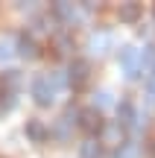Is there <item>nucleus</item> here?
Listing matches in <instances>:
<instances>
[{
	"instance_id": "nucleus-1",
	"label": "nucleus",
	"mask_w": 155,
	"mask_h": 158,
	"mask_svg": "<svg viewBox=\"0 0 155 158\" xmlns=\"http://www.w3.org/2000/svg\"><path fill=\"white\" fill-rule=\"evenodd\" d=\"M32 97H35L38 106H50V102L56 100V88L47 82V76H35L32 79Z\"/></svg>"
},
{
	"instance_id": "nucleus-2",
	"label": "nucleus",
	"mask_w": 155,
	"mask_h": 158,
	"mask_svg": "<svg viewBox=\"0 0 155 158\" xmlns=\"http://www.w3.org/2000/svg\"><path fill=\"white\" fill-rule=\"evenodd\" d=\"M88 73H91V64H88L85 59H76V62L70 64V70H67V82L73 85V88H82V85L88 82Z\"/></svg>"
},
{
	"instance_id": "nucleus-3",
	"label": "nucleus",
	"mask_w": 155,
	"mask_h": 158,
	"mask_svg": "<svg viewBox=\"0 0 155 158\" xmlns=\"http://www.w3.org/2000/svg\"><path fill=\"white\" fill-rule=\"evenodd\" d=\"M79 126L85 132H103V117H100L97 108H85V111H79Z\"/></svg>"
},
{
	"instance_id": "nucleus-4",
	"label": "nucleus",
	"mask_w": 155,
	"mask_h": 158,
	"mask_svg": "<svg viewBox=\"0 0 155 158\" xmlns=\"http://www.w3.org/2000/svg\"><path fill=\"white\" fill-rule=\"evenodd\" d=\"M27 138L32 143H44L47 138H50V132H47V126L41 123V120H27Z\"/></svg>"
},
{
	"instance_id": "nucleus-5",
	"label": "nucleus",
	"mask_w": 155,
	"mask_h": 158,
	"mask_svg": "<svg viewBox=\"0 0 155 158\" xmlns=\"http://www.w3.org/2000/svg\"><path fill=\"white\" fill-rule=\"evenodd\" d=\"M73 117H76V114H73V111H67V114H64V117L59 120L56 126H53V132H50V135L56 138V141H67V138H70V126H73Z\"/></svg>"
},
{
	"instance_id": "nucleus-6",
	"label": "nucleus",
	"mask_w": 155,
	"mask_h": 158,
	"mask_svg": "<svg viewBox=\"0 0 155 158\" xmlns=\"http://www.w3.org/2000/svg\"><path fill=\"white\" fill-rule=\"evenodd\" d=\"M117 117H120L117 123H120L123 129L132 126V123H135V106H132L129 100H120V102H117Z\"/></svg>"
},
{
	"instance_id": "nucleus-7",
	"label": "nucleus",
	"mask_w": 155,
	"mask_h": 158,
	"mask_svg": "<svg viewBox=\"0 0 155 158\" xmlns=\"http://www.w3.org/2000/svg\"><path fill=\"white\" fill-rule=\"evenodd\" d=\"M18 53H21L23 59H35L38 56V47H35V41L29 38V35H21V38H18Z\"/></svg>"
},
{
	"instance_id": "nucleus-8",
	"label": "nucleus",
	"mask_w": 155,
	"mask_h": 158,
	"mask_svg": "<svg viewBox=\"0 0 155 158\" xmlns=\"http://www.w3.org/2000/svg\"><path fill=\"white\" fill-rule=\"evenodd\" d=\"M141 18V3H123L120 6V21L123 23H135Z\"/></svg>"
},
{
	"instance_id": "nucleus-9",
	"label": "nucleus",
	"mask_w": 155,
	"mask_h": 158,
	"mask_svg": "<svg viewBox=\"0 0 155 158\" xmlns=\"http://www.w3.org/2000/svg\"><path fill=\"white\" fill-rule=\"evenodd\" d=\"M79 158H100V143L94 141V138H88V141L82 143V149H79Z\"/></svg>"
},
{
	"instance_id": "nucleus-10",
	"label": "nucleus",
	"mask_w": 155,
	"mask_h": 158,
	"mask_svg": "<svg viewBox=\"0 0 155 158\" xmlns=\"http://www.w3.org/2000/svg\"><path fill=\"white\" fill-rule=\"evenodd\" d=\"M3 85L9 91H18V88H21V73H18V70H6V73H3Z\"/></svg>"
},
{
	"instance_id": "nucleus-11",
	"label": "nucleus",
	"mask_w": 155,
	"mask_h": 158,
	"mask_svg": "<svg viewBox=\"0 0 155 158\" xmlns=\"http://www.w3.org/2000/svg\"><path fill=\"white\" fill-rule=\"evenodd\" d=\"M152 64H155V47H146V50L141 53V70L152 68Z\"/></svg>"
},
{
	"instance_id": "nucleus-12",
	"label": "nucleus",
	"mask_w": 155,
	"mask_h": 158,
	"mask_svg": "<svg viewBox=\"0 0 155 158\" xmlns=\"http://www.w3.org/2000/svg\"><path fill=\"white\" fill-rule=\"evenodd\" d=\"M56 15H62V18H67V21H73V18H76V9H73V6H67V3H56Z\"/></svg>"
},
{
	"instance_id": "nucleus-13",
	"label": "nucleus",
	"mask_w": 155,
	"mask_h": 158,
	"mask_svg": "<svg viewBox=\"0 0 155 158\" xmlns=\"http://www.w3.org/2000/svg\"><path fill=\"white\" fill-rule=\"evenodd\" d=\"M56 50L59 53H70V50H73V41H70L67 35H59V38H56Z\"/></svg>"
},
{
	"instance_id": "nucleus-14",
	"label": "nucleus",
	"mask_w": 155,
	"mask_h": 158,
	"mask_svg": "<svg viewBox=\"0 0 155 158\" xmlns=\"http://www.w3.org/2000/svg\"><path fill=\"white\" fill-rule=\"evenodd\" d=\"M12 108H15V97L6 94V100H0V114H3V111H12Z\"/></svg>"
},
{
	"instance_id": "nucleus-15",
	"label": "nucleus",
	"mask_w": 155,
	"mask_h": 158,
	"mask_svg": "<svg viewBox=\"0 0 155 158\" xmlns=\"http://www.w3.org/2000/svg\"><path fill=\"white\" fill-rule=\"evenodd\" d=\"M146 100H149L152 106H155V85H149V91H146Z\"/></svg>"
},
{
	"instance_id": "nucleus-16",
	"label": "nucleus",
	"mask_w": 155,
	"mask_h": 158,
	"mask_svg": "<svg viewBox=\"0 0 155 158\" xmlns=\"http://www.w3.org/2000/svg\"><path fill=\"white\" fill-rule=\"evenodd\" d=\"M152 155H155V143H152Z\"/></svg>"
}]
</instances>
